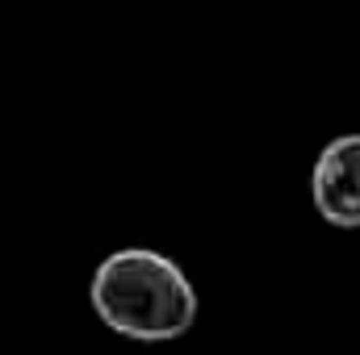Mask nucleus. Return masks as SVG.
I'll return each mask as SVG.
<instances>
[{
	"label": "nucleus",
	"mask_w": 360,
	"mask_h": 355,
	"mask_svg": "<svg viewBox=\"0 0 360 355\" xmlns=\"http://www.w3.org/2000/svg\"><path fill=\"white\" fill-rule=\"evenodd\" d=\"M96 318L139 343L180 339L197 322V288L168 255L126 247L105 255L89 288Z\"/></svg>",
	"instance_id": "nucleus-1"
},
{
	"label": "nucleus",
	"mask_w": 360,
	"mask_h": 355,
	"mask_svg": "<svg viewBox=\"0 0 360 355\" xmlns=\"http://www.w3.org/2000/svg\"><path fill=\"white\" fill-rule=\"evenodd\" d=\"M310 196L323 222L360 230V134H340L323 147L310 176Z\"/></svg>",
	"instance_id": "nucleus-2"
}]
</instances>
